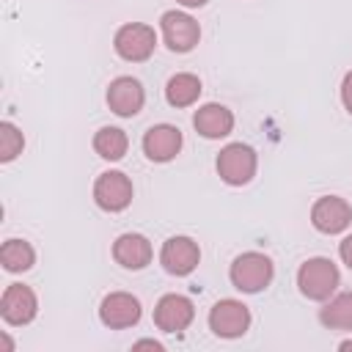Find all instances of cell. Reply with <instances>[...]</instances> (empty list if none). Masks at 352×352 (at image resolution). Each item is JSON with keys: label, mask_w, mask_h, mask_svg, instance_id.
<instances>
[{"label": "cell", "mask_w": 352, "mask_h": 352, "mask_svg": "<svg viewBox=\"0 0 352 352\" xmlns=\"http://www.w3.org/2000/svg\"><path fill=\"white\" fill-rule=\"evenodd\" d=\"M272 275H275L272 258L258 253V250H248V253L236 256L231 270H228V278H231L234 289H239L245 294H256V292L267 289L272 283Z\"/></svg>", "instance_id": "cell-1"}, {"label": "cell", "mask_w": 352, "mask_h": 352, "mask_svg": "<svg viewBox=\"0 0 352 352\" xmlns=\"http://www.w3.org/2000/svg\"><path fill=\"white\" fill-rule=\"evenodd\" d=\"M338 280H341L338 267L324 256L308 258L297 270V286H300L302 297H308V300H319L322 302V300L333 297V292L338 289Z\"/></svg>", "instance_id": "cell-2"}, {"label": "cell", "mask_w": 352, "mask_h": 352, "mask_svg": "<svg viewBox=\"0 0 352 352\" xmlns=\"http://www.w3.org/2000/svg\"><path fill=\"white\" fill-rule=\"evenodd\" d=\"M256 165L258 157L250 146L245 143H228L220 154H217V173L226 184L231 187H242L256 176Z\"/></svg>", "instance_id": "cell-3"}, {"label": "cell", "mask_w": 352, "mask_h": 352, "mask_svg": "<svg viewBox=\"0 0 352 352\" xmlns=\"http://www.w3.org/2000/svg\"><path fill=\"white\" fill-rule=\"evenodd\" d=\"M113 47L118 52V58L129 60V63H140L146 58H151L154 47H157V33L151 25H143V22H129V25H121L116 30V38H113Z\"/></svg>", "instance_id": "cell-4"}, {"label": "cell", "mask_w": 352, "mask_h": 352, "mask_svg": "<svg viewBox=\"0 0 352 352\" xmlns=\"http://www.w3.org/2000/svg\"><path fill=\"white\" fill-rule=\"evenodd\" d=\"M209 327L220 338H239L250 327V311L239 300H217L209 311Z\"/></svg>", "instance_id": "cell-5"}, {"label": "cell", "mask_w": 352, "mask_h": 352, "mask_svg": "<svg viewBox=\"0 0 352 352\" xmlns=\"http://www.w3.org/2000/svg\"><path fill=\"white\" fill-rule=\"evenodd\" d=\"M94 201L104 212H124L132 204V182L121 170H104L94 182Z\"/></svg>", "instance_id": "cell-6"}, {"label": "cell", "mask_w": 352, "mask_h": 352, "mask_svg": "<svg viewBox=\"0 0 352 352\" xmlns=\"http://www.w3.org/2000/svg\"><path fill=\"white\" fill-rule=\"evenodd\" d=\"M160 28L170 52H190L201 38V25L184 11H165Z\"/></svg>", "instance_id": "cell-7"}, {"label": "cell", "mask_w": 352, "mask_h": 352, "mask_svg": "<svg viewBox=\"0 0 352 352\" xmlns=\"http://www.w3.org/2000/svg\"><path fill=\"white\" fill-rule=\"evenodd\" d=\"M140 300L132 297L129 292H110L102 305H99V319L104 327L110 330H124V327H132L140 322Z\"/></svg>", "instance_id": "cell-8"}, {"label": "cell", "mask_w": 352, "mask_h": 352, "mask_svg": "<svg viewBox=\"0 0 352 352\" xmlns=\"http://www.w3.org/2000/svg\"><path fill=\"white\" fill-rule=\"evenodd\" d=\"M311 223L322 234H341L352 223V206L341 195H322L311 206Z\"/></svg>", "instance_id": "cell-9"}, {"label": "cell", "mask_w": 352, "mask_h": 352, "mask_svg": "<svg viewBox=\"0 0 352 352\" xmlns=\"http://www.w3.org/2000/svg\"><path fill=\"white\" fill-rule=\"evenodd\" d=\"M36 311H38V300H36V294H33L30 286H25V283L6 286V292L0 297V314H3V319L8 324L19 327V324L33 322Z\"/></svg>", "instance_id": "cell-10"}, {"label": "cell", "mask_w": 352, "mask_h": 352, "mask_svg": "<svg viewBox=\"0 0 352 352\" xmlns=\"http://www.w3.org/2000/svg\"><path fill=\"white\" fill-rule=\"evenodd\" d=\"M195 316V308L190 297L184 294H162L160 302L154 305V324L165 333H182L190 327Z\"/></svg>", "instance_id": "cell-11"}, {"label": "cell", "mask_w": 352, "mask_h": 352, "mask_svg": "<svg viewBox=\"0 0 352 352\" xmlns=\"http://www.w3.org/2000/svg\"><path fill=\"white\" fill-rule=\"evenodd\" d=\"M201 261V248L190 236H170L160 250V264L170 275H190Z\"/></svg>", "instance_id": "cell-12"}, {"label": "cell", "mask_w": 352, "mask_h": 352, "mask_svg": "<svg viewBox=\"0 0 352 352\" xmlns=\"http://www.w3.org/2000/svg\"><path fill=\"white\" fill-rule=\"evenodd\" d=\"M143 102H146V91L135 77H116L107 88V104L121 118L138 116Z\"/></svg>", "instance_id": "cell-13"}, {"label": "cell", "mask_w": 352, "mask_h": 352, "mask_svg": "<svg viewBox=\"0 0 352 352\" xmlns=\"http://www.w3.org/2000/svg\"><path fill=\"white\" fill-rule=\"evenodd\" d=\"M182 151V132L173 124H157L143 135V154L151 162H170Z\"/></svg>", "instance_id": "cell-14"}, {"label": "cell", "mask_w": 352, "mask_h": 352, "mask_svg": "<svg viewBox=\"0 0 352 352\" xmlns=\"http://www.w3.org/2000/svg\"><path fill=\"white\" fill-rule=\"evenodd\" d=\"M192 126H195L198 135H204L209 140H217V138H226L234 129V113L226 104L209 102V104H204V107L195 110Z\"/></svg>", "instance_id": "cell-15"}, {"label": "cell", "mask_w": 352, "mask_h": 352, "mask_svg": "<svg viewBox=\"0 0 352 352\" xmlns=\"http://www.w3.org/2000/svg\"><path fill=\"white\" fill-rule=\"evenodd\" d=\"M151 256H154L151 242L143 234H121L113 242V258L124 270H143L151 261Z\"/></svg>", "instance_id": "cell-16"}, {"label": "cell", "mask_w": 352, "mask_h": 352, "mask_svg": "<svg viewBox=\"0 0 352 352\" xmlns=\"http://www.w3.org/2000/svg\"><path fill=\"white\" fill-rule=\"evenodd\" d=\"M198 96H201V80L190 72L173 74L165 85V99L170 107H190Z\"/></svg>", "instance_id": "cell-17"}, {"label": "cell", "mask_w": 352, "mask_h": 352, "mask_svg": "<svg viewBox=\"0 0 352 352\" xmlns=\"http://www.w3.org/2000/svg\"><path fill=\"white\" fill-rule=\"evenodd\" d=\"M319 322L330 330H352V292L327 297L324 308L319 311Z\"/></svg>", "instance_id": "cell-18"}, {"label": "cell", "mask_w": 352, "mask_h": 352, "mask_svg": "<svg viewBox=\"0 0 352 352\" xmlns=\"http://www.w3.org/2000/svg\"><path fill=\"white\" fill-rule=\"evenodd\" d=\"M126 148H129V138H126V132L118 129V126H102V129L94 135V151H96L102 160L116 162V160H121V157L126 154Z\"/></svg>", "instance_id": "cell-19"}, {"label": "cell", "mask_w": 352, "mask_h": 352, "mask_svg": "<svg viewBox=\"0 0 352 352\" xmlns=\"http://www.w3.org/2000/svg\"><path fill=\"white\" fill-rule=\"evenodd\" d=\"M0 261L8 272H25L33 267L36 253H33L30 242H25V239H8L0 248Z\"/></svg>", "instance_id": "cell-20"}, {"label": "cell", "mask_w": 352, "mask_h": 352, "mask_svg": "<svg viewBox=\"0 0 352 352\" xmlns=\"http://www.w3.org/2000/svg\"><path fill=\"white\" fill-rule=\"evenodd\" d=\"M22 146H25L22 132L11 121H3L0 124V160L3 162H11L16 154H22Z\"/></svg>", "instance_id": "cell-21"}, {"label": "cell", "mask_w": 352, "mask_h": 352, "mask_svg": "<svg viewBox=\"0 0 352 352\" xmlns=\"http://www.w3.org/2000/svg\"><path fill=\"white\" fill-rule=\"evenodd\" d=\"M341 102H344L346 113L352 116V72L344 74V82H341Z\"/></svg>", "instance_id": "cell-22"}, {"label": "cell", "mask_w": 352, "mask_h": 352, "mask_svg": "<svg viewBox=\"0 0 352 352\" xmlns=\"http://www.w3.org/2000/svg\"><path fill=\"white\" fill-rule=\"evenodd\" d=\"M338 256H341V261L352 270V234L341 239V245H338Z\"/></svg>", "instance_id": "cell-23"}, {"label": "cell", "mask_w": 352, "mask_h": 352, "mask_svg": "<svg viewBox=\"0 0 352 352\" xmlns=\"http://www.w3.org/2000/svg\"><path fill=\"white\" fill-rule=\"evenodd\" d=\"M132 349H162V344L160 341H154V338H143V341H135V346Z\"/></svg>", "instance_id": "cell-24"}, {"label": "cell", "mask_w": 352, "mask_h": 352, "mask_svg": "<svg viewBox=\"0 0 352 352\" xmlns=\"http://www.w3.org/2000/svg\"><path fill=\"white\" fill-rule=\"evenodd\" d=\"M182 6H187V8H201V6H206L209 0H179Z\"/></svg>", "instance_id": "cell-25"}, {"label": "cell", "mask_w": 352, "mask_h": 352, "mask_svg": "<svg viewBox=\"0 0 352 352\" xmlns=\"http://www.w3.org/2000/svg\"><path fill=\"white\" fill-rule=\"evenodd\" d=\"M338 349H352V338H349V341H341Z\"/></svg>", "instance_id": "cell-26"}]
</instances>
